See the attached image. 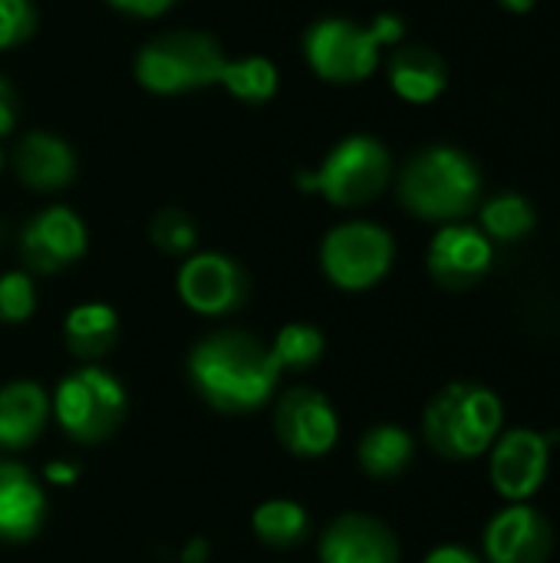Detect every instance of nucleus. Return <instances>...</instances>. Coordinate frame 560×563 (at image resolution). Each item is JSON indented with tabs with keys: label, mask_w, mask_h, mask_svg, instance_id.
Here are the masks:
<instances>
[{
	"label": "nucleus",
	"mask_w": 560,
	"mask_h": 563,
	"mask_svg": "<svg viewBox=\"0 0 560 563\" xmlns=\"http://www.w3.org/2000/svg\"><path fill=\"white\" fill-rule=\"evenodd\" d=\"M426 563H482L472 551H465V548H436L429 558H426Z\"/></svg>",
	"instance_id": "31"
},
{
	"label": "nucleus",
	"mask_w": 560,
	"mask_h": 563,
	"mask_svg": "<svg viewBox=\"0 0 560 563\" xmlns=\"http://www.w3.org/2000/svg\"><path fill=\"white\" fill-rule=\"evenodd\" d=\"M482 234L495 241H521L535 228V208L521 195H495L482 205Z\"/></svg>",
	"instance_id": "24"
},
{
	"label": "nucleus",
	"mask_w": 560,
	"mask_h": 563,
	"mask_svg": "<svg viewBox=\"0 0 560 563\" xmlns=\"http://www.w3.org/2000/svg\"><path fill=\"white\" fill-rule=\"evenodd\" d=\"M251 528L267 548H290V544H300L307 538L310 518L297 501L274 498V501H264V505L254 508Z\"/></svg>",
	"instance_id": "23"
},
{
	"label": "nucleus",
	"mask_w": 560,
	"mask_h": 563,
	"mask_svg": "<svg viewBox=\"0 0 560 563\" xmlns=\"http://www.w3.org/2000/svg\"><path fill=\"white\" fill-rule=\"evenodd\" d=\"M482 195V175L475 162L449 145L419 152L399 178V201L406 211L426 221H459Z\"/></svg>",
	"instance_id": "3"
},
{
	"label": "nucleus",
	"mask_w": 560,
	"mask_h": 563,
	"mask_svg": "<svg viewBox=\"0 0 560 563\" xmlns=\"http://www.w3.org/2000/svg\"><path fill=\"white\" fill-rule=\"evenodd\" d=\"M178 297L188 310L201 317H224L234 313L248 300V274L228 254L205 251L191 254L178 267Z\"/></svg>",
	"instance_id": "9"
},
{
	"label": "nucleus",
	"mask_w": 560,
	"mask_h": 563,
	"mask_svg": "<svg viewBox=\"0 0 560 563\" xmlns=\"http://www.w3.org/2000/svg\"><path fill=\"white\" fill-rule=\"evenodd\" d=\"M36 30L33 0H0V49L26 43Z\"/></svg>",
	"instance_id": "28"
},
{
	"label": "nucleus",
	"mask_w": 560,
	"mask_h": 563,
	"mask_svg": "<svg viewBox=\"0 0 560 563\" xmlns=\"http://www.w3.org/2000/svg\"><path fill=\"white\" fill-rule=\"evenodd\" d=\"M389 82L406 102L426 106L446 89V63L429 46H403L389 59Z\"/></svg>",
	"instance_id": "19"
},
{
	"label": "nucleus",
	"mask_w": 560,
	"mask_h": 563,
	"mask_svg": "<svg viewBox=\"0 0 560 563\" xmlns=\"http://www.w3.org/2000/svg\"><path fill=\"white\" fill-rule=\"evenodd\" d=\"M53 409L59 429L73 442L96 445L109 439L125 419V389L112 373L99 366H83L59 383Z\"/></svg>",
	"instance_id": "7"
},
{
	"label": "nucleus",
	"mask_w": 560,
	"mask_h": 563,
	"mask_svg": "<svg viewBox=\"0 0 560 563\" xmlns=\"http://www.w3.org/2000/svg\"><path fill=\"white\" fill-rule=\"evenodd\" d=\"M63 336L73 356L96 363L102 356H109V350L119 340V317L112 307L106 303H79L66 313L63 323Z\"/></svg>",
	"instance_id": "20"
},
{
	"label": "nucleus",
	"mask_w": 560,
	"mask_h": 563,
	"mask_svg": "<svg viewBox=\"0 0 560 563\" xmlns=\"http://www.w3.org/2000/svg\"><path fill=\"white\" fill-rule=\"evenodd\" d=\"M86 244H89L86 224L66 205L43 208L20 231V257L36 274H56L76 264L86 254Z\"/></svg>",
	"instance_id": "10"
},
{
	"label": "nucleus",
	"mask_w": 560,
	"mask_h": 563,
	"mask_svg": "<svg viewBox=\"0 0 560 563\" xmlns=\"http://www.w3.org/2000/svg\"><path fill=\"white\" fill-rule=\"evenodd\" d=\"M548 459L551 445L535 429H512L502 439H495L492 449V485L508 501L531 498L545 478H548Z\"/></svg>",
	"instance_id": "12"
},
{
	"label": "nucleus",
	"mask_w": 560,
	"mask_h": 563,
	"mask_svg": "<svg viewBox=\"0 0 560 563\" xmlns=\"http://www.w3.org/2000/svg\"><path fill=\"white\" fill-rule=\"evenodd\" d=\"M109 7H116L119 13H129V16H162L175 0H106Z\"/></svg>",
	"instance_id": "29"
},
{
	"label": "nucleus",
	"mask_w": 560,
	"mask_h": 563,
	"mask_svg": "<svg viewBox=\"0 0 560 563\" xmlns=\"http://www.w3.org/2000/svg\"><path fill=\"white\" fill-rule=\"evenodd\" d=\"M393 162L380 139L350 135L330 148V155L314 172H300L294 185L307 195H320L337 208H360L373 201L389 181Z\"/></svg>",
	"instance_id": "6"
},
{
	"label": "nucleus",
	"mask_w": 560,
	"mask_h": 563,
	"mask_svg": "<svg viewBox=\"0 0 560 563\" xmlns=\"http://www.w3.org/2000/svg\"><path fill=\"white\" fill-rule=\"evenodd\" d=\"M50 416V399L46 393L30 383H7L0 389V449H26L40 439L43 426Z\"/></svg>",
	"instance_id": "18"
},
{
	"label": "nucleus",
	"mask_w": 560,
	"mask_h": 563,
	"mask_svg": "<svg viewBox=\"0 0 560 563\" xmlns=\"http://www.w3.org/2000/svg\"><path fill=\"white\" fill-rule=\"evenodd\" d=\"M277 369H310L323 356V333L314 323H287L271 346Z\"/></svg>",
	"instance_id": "25"
},
{
	"label": "nucleus",
	"mask_w": 560,
	"mask_h": 563,
	"mask_svg": "<svg viewBox=\"0 0 560 563\" xmlns=\"http://www.w3.org/2000/svg\"><path fill=\"white\" fill-rule=\"evenodd\" d=\"M0 165H3V152H0Z\"/></svg>",
	"instance_id": "34"
},
{
	"label": "nucleus",
	"mask_w": 560,
	"mask_h": 563,
	"mask_svg": "<svg viewBox=\"0 0 560 563\" xmlns=\"http://www.w3.org/2000/svg\"><path fill=\"white\" fill-rule=\"evenodd\" d=\"M152 244L165 254H191L195 251V241H198V231H195V221L182 211V208H162L155 218H152Z\"/></svg>",
	"instance_id": "26"
},
{
	"label": "nucleus",
	"mask_w": 560,
	"mask_h": 563,
	"mask_svg": "<svg viewBox=\"0 0 560 563\" xmlns=\"http://www.w3.org/2000/svg\"><path fill=\"white\" fill-rule=\"evenodd\" d=\"M403 40V20L383 13L373 26L343 16H323L304 33V56L327 82H363L380 66V49Z\"/></svg>",
	"instance_id": "4"
},
{
	"label": "nucleus",
	"mask_w": 560,
	"mask_h": 563,
	"mask_svg": "<svg viewBox=\"0 0 560 563\" xmlns=\"http://www.w3.org/2000/svg\"><path fill=\"white\" fill-rule=\"evenodd\" d=\"M188 376L198 396L218 412H254L261 409L281 369L267 346L248 333H211L188 356Z\"/></svg>",
	"instance_id": "1"
},
{
	"label": "nucleus",
	"mask_w": 560,
	"mask_h": 563,
	"mask_svg": "<svg viewBox=\"0 0 560 563\" xmlns=\"http://www.w3.org/2000/svg\"><path fill=\"white\" fill-rule=\"evenodd\" d=\"M502 399L479 383L446 386L422 416V432L432 452L452 462L485 455L502 435Z\"/></svg>",
	"instance_id": "2"
},
{
	"label": "nucleus",
	"mask_w": 560,
	"mask_h": 563,
	"mask_svg": "<svg viewBox=\"0 0 560 563\" xmlns=\"http://www.w3.org/2000/svg\"><path fill=\"white\" fill-rule=\"evenodd\" d=\"M320 264L340 290H366L393 267V238L373 221L337 224L320 244Z\"/></svg>",
	"instance_id": "8"
},
{
	"label": "nucleus",
	"mask_w": 560,
	"mask_h": 563,
	"mask_svg": "<svg viewBox=\"0 0 560 563\" xmlns=\"http://www.w3.org/2000/svg\"><path fill=\"white\" fill-rule=\"evenodd\" d=\"M492 267V241L469 224H446L429 244V274L449 287L465 290Z\"/></svg>",
	"instance_id": "14"
},
{
	"label": "nucleus",
	"mask_w": 560,
	"mask_h": 563,
	"mask_svg": "<svg viewBox=\"0 0 560 563\" xmlns=\"http://www.w3.org/2000/svg\"><path fill=\"white\" fill-rule=\"evenodd\" d=\"M508 10H515V13H525V10H531L535 7V0H502Z\"/></svg>",
	"instance_id": "33"
},
{
	"label": "nucleus",
	"mask_w": 560,
	"mask_h": 563,
	"mask_svg": "<svg viewBox=\"0 0 560 563\" xmlns=\"http://www.w3.org/2000/svg\"><path fill=\"white\" fill-rule=\"evenodd\" d=\"M17 125V96L13 86L0 76V135H7Z\"/></svg>",
	"instance_id": "30"
},
{
	"label": "nucleus",
	"mask_w": 560,
	"mask_h": 563,
	"mask_svg": "<svg viewBox=\"0 0 560 563\" xmlns=\"http://www.w3.org/2000/svg\"><path fill=\"white\" fill-rule=\"evenodd\" d=\"M13 172L30 191H59L76 178V152L53 132H26L13 148Z\"/></svg>",
	"instance_id": "16"
},
{
	"label": "nucleus",
	"mask_w": 560,
	"mask_h": 563,
	"mask_svg": "<svg viewBox=\"0 0 560 563\" xmlns=\"http://www.w3.org/2000/svg\"><path fill=\"white\" fill-rule=\"evenodd\" d=\"M76 475H79V468H76V465H50V468H46V478H50L53 485H63V488H66V485H73V482H76Z\"/></svg>",
	"instance_id": "32"
},
{
	"label": "nucleus",
	"mask_w": 560,
	"mask_h": 563,
	"mask_svg": "<svg viewBox=\"0 0 560 563\" xmlns=\"http://www.w3.org/2000/svg\"><path fill=\"white\" fill-rule=\"evenodd\" d=\"M36 310V287L30 274L10 271L0 277V320L3 323H23Z\"/></svg>",
	"instance_id": "27"
},
{
	"label": "nucleus",
	"mask_w": 560,
	"mask_h": 563,
	"mask_svg": "<svg viewBox=\"0 0 560 563\" xmlns=\"http://www.w3.org/2000/svg\"><path fill=\"white\" fill-rule=\"evenodd\" d=\"M413 439L399 426H376L360 439V465L373 478H396L413 462Z\"/></svg>",
	"instance_id": "21"
},
{
	"label": "nucleus",
	"mask_w": 560,
	"mask_h": 563,
	"mask_svg": "<svg viewBox=\"0 0 560 563\" xmlns=\"http://www.w3.org/2000/svg\"><path fill=\"white\" fill-rule=\"evenodd\" d=\"M277 66L267 56H241V59H224L218 86H224L234 99L248 106H264L277 96Z\"/></svg>",
	"instance_id": "22"
},
{
	"label": "nucleus",
	"mask_w": 560,
	"mask_h": 563,
	"mask_svg": "<svg viewBox=\"0 0 560 563\" xmlns=\"http://www.w3.org/2000/svg\"><path fill=\"white\" fill-rule=\"evenodd\" d=\"M224 49L198 30H172L149 40L135 56V79L155 96H182L215 86L224 66Z\"/></svg>",
	"instance_id": "5"
},
{
	"label": "nucleus",
	"mask_w": 560,
	"mask_h": 563,
	"mask_svg": "<svg viewBox=\"0 0 560 563\" xmlns=\"http://www.w3.org/2000/svg\"><path fill=\"white\" fill-rule=\"evenodd\" d=\"M43 518L46 495L36 478L17 462H0V541L20 544L36 538Z\"/></svg>",
	"instance_id": "17"
},
{
	"label": "nucleus",
	"mask_w": 560,
	"mask_h": 563,
	"mask_svg": "<svg viewBox=\"0 0 560 563\" xmlns=\"http://www.w3.org/2000/svg\"><path fill=\"white\" fill-rule=\"evenodd\" d=\"M551 525L528 505H512L498 511L485 528L488 563H548L551 558Z\"/></svg>",
	"instance_id": "13"
},
{
	"label": "nucleus",
	"mask_w": 560,
	"mask_h": 563,
	"mask_svg": "<svg viewBox=\"0 0 560 563\" xmlns=\"http://www.w3.org/2000/svg\"><path fill=\"white\" fill-rule=\"evenodd\" d=\"M323 563H399L396 534L370 515H340L320 538Z\"/></svg>",
	"instance_id": "15"
},
{
	"label": "nucleus",
	"mask_w": 560,
	"mask_h": 563,
	"mask_svg": "<svg viewBox=\"0 0 560 563\" xmlns=\"http://www.w3.org/2000/svg\"><path fill=\"white\" fill-rule=\"evenodd\" d=\"M274 429L290 455L320 459L337 445L340 419L330 399L320 396L317 389H290L274 412Z\"/></svg>",
	"instance_id": "11"
}]
</instances>
